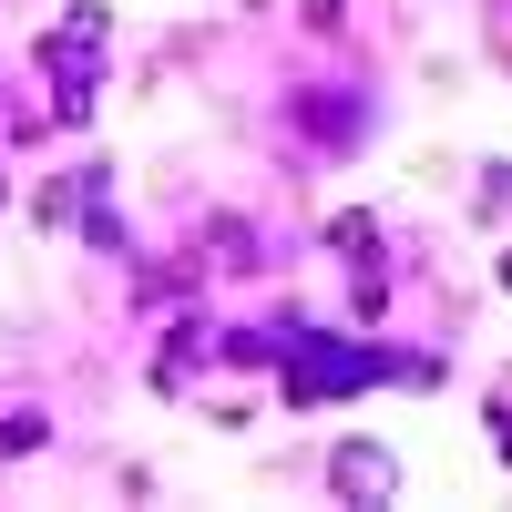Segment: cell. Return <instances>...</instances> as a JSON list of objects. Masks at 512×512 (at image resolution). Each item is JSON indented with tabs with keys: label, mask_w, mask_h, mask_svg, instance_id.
Listing matches in <instances>:
<instances>
[{
	"label": "cell",
	"mask_w": 512,
	"mask_h": 512,
	"mask_svg": "<svg viewBox=\"0 0 512 512\" xmlns=\"http://www.w3.org/2000/svg\"><path fill=\"white\" fill-rule=\"evenodd\" d=\"M369 369H379L369 349H308V359L287 369V390L297 400H328V390H349V379H369Z\"/></svg>",
	"instance_id": "obj_2"
},
{
	"label": "cell",
	"mask_w": 512,
	"mask_h": 512,
	"mask_svg": "<svg viewBox=\"0 0 512 512\" xmlns=\"http://www.w3.org/2000/svg\"><path fill=\"white\" fill-rule=\"evenodd\" d=\"M93 52H103V11H72L62 31H52V103L62 113H93Z\"/></svg>",
	"instance_id": "obj_1"
},
{
	"label": "cell",
	"mask_w": 512,
	"mask_h": 512,
	"mask_svg": "<svg viewBox=\"0 0 512 512\" xmlns=\"http://www.w3.org/2000/svg\"><path fill=\"white\" fill-rule=\"evenodd\" d=\"M338 492H390V461H379V451H338Z\"/></svg>",
	"instance_id": "obj_3"
},
{
	"label": "cell",
	"mask_w": 512,
	"mask_h": 512,
	"mask_svg": "<svg viewBox=\"0 0 512 512\" xmlns=\"http://www.w3.org/2000/svg\"><path fill=\"white\" fill-rule=\"evenodd\" d=\"M502 277H512V267H502Z\"/></svg>",
	"instance_id": "obj_4"
}]
</instances>
